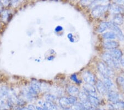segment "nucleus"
I'll list each match as a JSON object with an SVG mask.
<instances>
[{"label": "nucleus", "instance_id": "bb28decb", "mask_svg": "<svg viewBox=\"0 0 124 110\" xmlns=\"http://www.w3.org/2000/svg\"><path fill=\"white\" fill-rule=\"evenodd\" d=\"M68 99H69V102L71 105H74L75 103H76L77 99L75 96H70V97H68Z\"/></svg>", "mask_w": 124, "mask_h": 110}, {"label": "nucleus", "instance_id": "dca6fc26", "mask_svg": "<svg viewBox=\"0 0 124 110\" xmlns=\"http://www.w3.org/2000/svg\"><path fill=\"white\" fill-rule=\"evenodd\" d=\"M124 17L121 15V14H117L114 16L112 22L117 26L121 25L124 23Z\"/></svg>", "mask_w": 124, "mask_h": 110}, {"label": "nucleus", "instance_id": "39448f33", "mask_svg": "<svg viewBox=\"0 0 124 110\" xmlns=\"http://www.w3.org/2000/svg\"><path fill=\"white\" fill-rule=\"evenodd\" d=\"M82 78L83 81L85 82V83H89L94 85L95 83V76L92 73L88 71H84L82 73Z\"/></svg>", "mask_w": 124, "mask_h": 110}, {"label": "nucleus", "instance_id": "6e6552de", "mask_svg": "<svg viewBox=\"0 0 124 110\" xmlns=\"http://www.w3.org/2000/svg\"><path fill=\"white\" fill-rule=\"evenodd\" d=\"M110 13L113 15H117V14H121L124 11V9L121 6L118 5L116 3H113L109 6V10Z\"/></svg>", "mask_w": 124, "mask_h": 110}, {"label": "nucleus", "instance_id": "0eeeda50", "mask_svg": "<svg viewBox=\"0 0 124 110\" xmlns=\"http://www.w3.org/2000/svg\"><path fill=\"white\" fill-rule=\"evenodd\" d=\"M120 44L118 42L114 40H107L103 43V46L106 50H112L117 49L119 47Z\"/></svg>", "mask_w": 124, "mask_h": 110}, {"label": "nucleus", "instance_id": "ddd939ff", "mask_svg": "<svg viewBox=\"0 0 124 110\" xmlns=\"http://www.w3.org/2000/svg\"><path fill=\"white\" fill-rule=\"evenodd\" d=\"M88 100L90 104L93 107L97 108L99 106L100 102L97 96L88 95Z\"/></svg>", "mask_w": 124, "mask_h": 110}, {"label": "nucleus", "instance_id": "f704fd0d", "mask_svg": "<svg viewBox=\"0 0 124 110\" xmlns=\"http://www.w3.org/2000/svg\"><path fill=\"white\" fill-rule=\"evenodd\" d=\"M120 65L124 68V57L121 58L120 61Z\"/></svg>", "mask_w": 124, "mask_h": 110}, {"label": "nucleus", "instance_id": "9b49d317", "mask_svg": "<svg viewBox=\"0 0 124 110\" xmlns=\"http://www.w3.org/2000/svg\"><path fill=\"white\" fill-rule=\"evenodd\" d=\"M108 100L112 103L119 100V95L117 92L113 91V90H110L107 94Z\"/></svg>", "mask_w": 124, "mask_h": 110}, {"label": "nucleus", "instance_id": "c9c22d12", "mask_svg": "<svg viewBox=\"0 0 124 110\" xmlns=\"http://www.w3.org/2000/svg\"><path fill=\"white\" fill-rule=\"evenodd\" d=\"M63 110H70V109H69V107H67V108H64Z\"/></svg>", "mask_w": 124, "mask_h": 110}, {"label": "nucleus", "instance_id": "a878e982", "mask_svg": "<svg viewBox=\"0 0 124 110\" xmlns=\"http://www.w3.org/2000/svg\"><path fill=\"white\" fill-rule=\"evenodd\" d=\"M95 1V0H81L80 3L84 6H88L92 5V3Z\"/></svg>", "mask_w": 124, "mask_h": 110}, {"label": "nucleus", "instance_id": "4468645a", "mask_svg": "<svg viewBox=\"0 0 124 110\" xmlns=\"http://www.w3.org/2000/svg\"><path fill=\"white\" fill-rule=\"evenodd\" d=\"M110 23V22H101L100 23L98 28L97 31L99 33H103L104 32H105L106 31V30L109 29Z\"/></svg>", "mask_w": 124, "mask_h": 110}, {"label": "nucleus", "instance_id": "f257e3e1", "mask_svg": "<svg viewBox=\"0 0 124 110\" xmlns=\"http://www.w3.org/2000/svg\"><path fill=\"white\" fill-rule=\"evenodd\" d=\"M101 58L104 62H105L112 70L118 69L119 68L120 61L114 59L108 51L102 53Z\"/></svg>", "mask_w": 124, "mask_h": 110}, {"label": "nucleus", "instance_id": "1a4fd4ad", "mask_svg": "<svg viewBox=\"0 0 124 110\" xmlns=\"http://www.w3.org/2000/svg\"><path fill=\"white\" fill-rule=\"evenodd\" d=\"M83 90L88 95H91L97 96V90L93 85L89 83H85L83 86Z\"/></svg>", "mask_w": 124, "mask_h": 110}, {"label": "nucleus", "instance_id": "f03ea898", "mask_svg": "<svg viewBox=\"0 0 124 110\" xmlns=\"http://www.w3.org/2000/svg\"><path fill=\"white\" fill-rule=\"evenodd\" d=\"M97 69L103 77L110 78L113 75V70L110 69L104 62H99L97 65Z\"/></svg>", "mask_w": 124, "mask_h": 110}, {"label": "nucleus", "instance_id": "b1692460", "mask_svg": "<svg viewBox=\"0 0 124 110\" xmlns=\"http://www.w3.org/2000/svg\"><path fill=\"white\" fill-rule=\"evenodd\" d=\"M9 91L7 87H3L0 90V96L1 97L8 96L9 95Z\"/></svg>", "mask_w": 124, "mask_h": 110}, {"label": "nucleus", "instance_id": "cd10ccee", "mask_svg": "<svg viewBox=\"0 0 124 110\" xmlns=\"http://www.w3.org/2000/svg\"><path fill=\"white\" fill-rule=\"evenodd\" d=\"M40 89L41 91H46V90H49L50 87L49 86L47 85V84L45 83H41L40 86Z\"/></svg>", "mask_w": 124, "mask_h": 110}, {"label": "nucleus", "instance_id": "4be33fe9", "mask_svg": "<svg viewBox=\"0 0 124 110\" xmlns=\"http://www.w3.org/2000/svg\"><path fill=\"white\" fill-rule=\"evenodd\" d=\"M43 106L44 107L46 110H57L56 107L54 105L53 102L49 101H46L44 103Z\"/></svg>", "mask_w": 124, "mask_h": 110}, {"label": "nucleus", "instance_id": "423d86ee", "mask_svg": "<svg viewBox=\"0 0 124 110\" xmlns=\"http://www.w3.org/2000/svg\"><path fill=\"white\" fill-rule=\"evenodd\" d=\"M95 88L97 91L101 95H107L108 92L109 91L107 89V87L104 85L103 81L100 80H98L95 82Z\"/></svg>", "mask_w": 124, "mask_h": 110}, {"label": "nucleus", "instance_id": "6ab92c4d", "mask_svg": "<svg viewBox=\"0 0 124 110\" xmlns=\"http://www.w3.org/2000/svg\"><path fill=\"white\" fill-rule=\"evenodd\" d=\"M59 103L60 105H61L62 107L64 108H67L70 105L69 102V99H68V97H62L59 100Z\"/></svg>", "mask_w": 124, "mask_h": 110}, {"label": "nucleus", "instance_id": "20e7f679", "mask_svg": "<svg viewBox=\"0 0 124 110\" xmlns=\"http://www.w3.org/2000/svg\"><path fill=\"white\" fill-rule=\"evenodd\" d=\"M109 29L111 30V31H113V32L115 34L116 38H117L119 40L121 41H124V35L123 34V31H121V30L120 29L118 26L115 25V24L112 22H110Z\"/></svg>", "mask_w": 124, "mask_h": 110}, {"label": "nucleus", "instance_id": "72a5a7b5", "mask_svg": "<svg viewBox=\"0 0 124 110\" xmlns=\"http://www.w3.org/2000/svg\"><path fill=\"white\" fill-rule=\"evenodd\" d=\"M36 109L37 110H46L44 106H37Z\"/></svg>", "mask_w": 124, "mask_h": 110}, {"label": "nucleus", "instance_id": "473e14b6", "mask_svg": "<svg viewBox=\"0 0 124 110\" xmlns=\"http://www.w3.org/2000/svg\"><path fill=\"white\" fill-rule=\"evenodd\" d=\"M108 109L109 110H115V108L114 107V106L113 104H109L108 106Z\"/></svg>", "mask_w": 124, "mask_h": 110}, {"label": "nucleus", "instance_id": "aec40b11", "mask_svg": "<svg viewBox=\"0 0 124 110\" xmlns=\"http://www.w3.org/2000/svg\"><path fill=\"white\" fill-rule=\"evenodd\" d=\"M71 110H87L83 104L82 102H76L72 105L70 108Z\"/></svg>", "mask_w": 124, "mask_h": 110}, {"label": "nucleus", "instance_id": "f8f14e48", "mask_svg": "<svg viewBox=\"0 0 124 110\" xmlns=\"http://www.w3.org/2000/svg\"><path fill=\"white\" fill-rule=\"evenodd\" d=\"M67 92L70 96L76 97L79 95L80 91L76 86L70 85L67 87Z\"/></svg>", "mask_w": 124, "mask_h": 110}, {"label": "nucleus", "instance_id": "9d476101", "mask_svg": "<svg viewBox=\"0 0 124 110\" xmlns=\"http://www.w3.org/2000/svg\"><path fill=\"white\" fill-rule=\"evenodd\" d=\"M109 52L111 55V56L114 60L120 61L121 58L123 57V52L120 50L115 49L109 50Z\"/></svg>", "mask_w": 124, "mask_h": 110}, {"label": "nucleus", "instance_id": "5701e85b", "mask_svg": "<svg viewBox=\"0 0 124 110\" xmlns=\"http://www.w3.org/2000/svg\"><path fill=\"white\" fill-rule=\"evenodd\" d=\"M116 83L119 87L121 88L124 93V77L119 76L116 79Z\"/></svg>", "mask_w": 124, "mask_h": 110}, {"label": "nucleus", "instance_id": "a211bd4d", "mask_svg": "<svg viewBox=\"0 0 124 110\" xmlns=\"http://www.w3.org/2000/svg\"><path fill=\"white\" fill-rule=\"evenodd\" d=\"M102 37L106 40H113L116 38V36L113 31H110L103 33L102 34Z\"/></svg>", "mask_w": 124, "mask_h": 110}, {"label": "nucleus", "instance_id": "393cba45", "mask_svg": "<svg viewBox=\"0 0 124 110\" xmlns=\"http://www.w3.org/2000/svg\"><path fill=\"white\" fill-rule=\"evenodd\" d=\"M45 99L46 100V101L51 102H53V101H54L56 99V96L53 94H48L45 96Z\"/></svg>", "mask_w": 124, "mask_h": 110}, {"label": "nucleus", "instance_id": "c85d7f7f", "mask_svg": "<svg viewBox=\"0 0 124 110\" xmlns=\"http://www.w3.org/2000/svg\"><path fill=\"white\" fill-rule=\"evenodd\" d=\"M71 79L74 82L76 83L77 84L81 83V81H79V80L77 79V75L76 74H73V75H71Z\"/></svg>", "mask_w": 124, "mask_h": 110}, {"label": "nucleus", "instance_id": "c756f323", "mask_svg": "<svg viewBox=\"0 0 124 110\" xmlns=\"http://www.w3.org/2000/svg\"><path fill=\"white\" fill-rule=\"evenodd\" d=\"M114 1L117 5L124 7V0H114Z\"/></svg>", "mask_w": 124, "mask_h": 110}, {"label": "nucleus", "instance_id": "2eb2a0df", "mask_svg": "<svg viewBox=\"0 0 124 110\" xmlns=\"http://www.w3.org/2000/svg\"><path fill=\"white\" fill-rule=\"evenodd\" d=\"M103 82L105 86L107 87L108 91L112 90V89L114 86V83L112 81V80L110 79V78L109 77H103Z\"/></svg>", "mask_w": 124, "mask_h": 110}, {"label": "nucleus", "instance_id": "e433bc0d", "mask_svg": "<svg viewBox=\"0 0 124 110\" xmlns=\"http://www.w3.org/2000/svg\"><path fill=\"white\" fill-rule=\"evenodd\" d=\"M21 110H28V108H24V109H21Z\"/></svg>", "mask_w": 124, "mask_h": 110}, {"label": "nucleus", "instance_id": "f3484780", "mask_svg": "<svg viewBox=\"0 0 124 110\" xmlns=\"http://www.w3.org/2000/svg\"><path fill=\"white\" fill-rule=\"evenodd\" d=\"M40 86H41L40 82L36 81V80H34V81H32L31 82L30 86H31L34 90L36 92H37V93H38L39 92L41 91Z\"/></svg>", "mask_w": 124, "mask_h": 110}, {"label": "nucleus", "instance_id": "2f4dec72", "mask_svg": "<svg viewBox=\"0 0 124 110\" xmlns=\"http://www.w3.org/2000/svg\"><path fill=\"white\" fill-rule=\"evenodd\" d=\"M28 110H37L36 107L33 105H29L28 106Z\"/></svg>", "mask_w": 124, "mask_h": 110}, {"label": "nucleus", "instance_id": "412c9836", "mask_svg": "<svg viewBox=\"0 0 124 110\" xmlns=\"http://www.w3.org/2000/svg\"><path fill=\"white\" fill-rule=\"evenodd\" d=\"M113 105L116 110H124V101H123L118 100L113 103Z\"/></svg>", "mask_w": 124, "mask_h": 110}, {"label": "nucleus", "instance_id": "7c9ffc66", "mask_svg": "<svg viewBox=\"0 0 124 110\" xmlns=\"http://www.w3.org/2000/svg\"><path fill=\"white\" fill-rule=\"evenodd\" d=\"M3 20H7L8 17V13L7 11H5L3 14Z\"/></svg>", "mask_w": 124, "mask_h": 110}, {"label": "nucleus", "instance_id": "7ed1b4c3", "mask_svg": "<svg viewBox=\"0 0 124 110\" xmlns=\"http://www.w3.org/2000/svg\"><path fill=\"white\" fill-rule=\"evenodd\" d=\"M109 5H99L93 7L91 13L93 17L99 18L103 16L109 10Z\"/></svg>", "mask_w": 124, "mask_h": 110}]
</instances>
